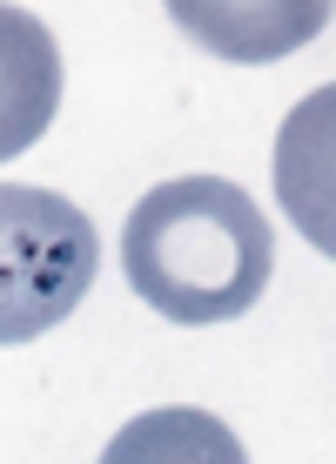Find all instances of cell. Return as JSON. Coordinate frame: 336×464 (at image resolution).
Wrapping results in <instances>:
<instances>
[{"label": "cell", "instance_id": "obj_2", "mask_svg": "<svg viewBox=\"0 0 336 464\" xmlns=\"http://www.w3.org/2000/svg\"><path fill=\"white\" fill-rule=\"evenodd\" d=\"M94 269H101V229L68 196L0 182V350L68 324L94 290Z\"/></svg>", "mask_w": 336, "mask_h": 464}, {"label": "cell", "instance_id": "obj_1", "mask_svg": "<svg viewBox=\"0 0 336 464\" xmlns=\"http://www.w3.org/2000/svg\"><path fill=\"white\" fill-rule=\"evenodd\" d=\"M121 276L168 324H229L263 303L276 276V236L249 188L222 175H175L128 209Z\"/></svg>", "mask_w": 336, "mask_h": 464}, {"label": "cell", "instance_id": "obj_3", "mask_svg": "<svg viewBox=\"0 0 336 464\" xmlns=\"http://www.w3.org/2000/svg\"><path fill=\"white\" fill-rule=\"evenodd\" d=\"M168 21L222 61H276L330 27V0H168Z\"/></svg>", "mask_w": 336, "mask_h": 464}, {"label": "cell", "instance_id": "obj_5", "mask_svg": "<svg viewBox=\"0 0 336 464\" xmlns=\"http://www.w3.org/2000/svg\"><path fill=\"white\" fill-rule=\"evenodd\" d=\"M330 121H336V88L323 82L276 135V196L290 209V222L323 256H336V209H330V169H336L330 141H336V128Z\"/></svg>", "mask_w": 336, "mask_h": 464}, {"label": "cell", "instance_id": "obj_4", "mask_svg": "<svg viewBox=\"0 0 336 464\" xmlns=\"http://www.w3.org/2000/svg\"><path fill=\"white\" fill-rule=\"evenodd\" d=\"M61 108V47L54 27L27 7H0V162L27 155Z\"/></svg>", "mask_w": 336, "mask_h": 464}, {"label": "cell", "instance_id": "obj_6", "mask_svg": "<svg viewBox=\"0 0 336 464\" xmlns=\"http://www.w3.org/2000/svg\"><path fill=\"white\" fill-rule=\"evenodd\" d=\"M108 458L115 464H128V458H222V464H235L243 444L222 424H209L202 411H155V418L128 424L121 438L108 444Z\"/></svg>", "mask_w": 336, "mask_h": 464}]
</instances>
